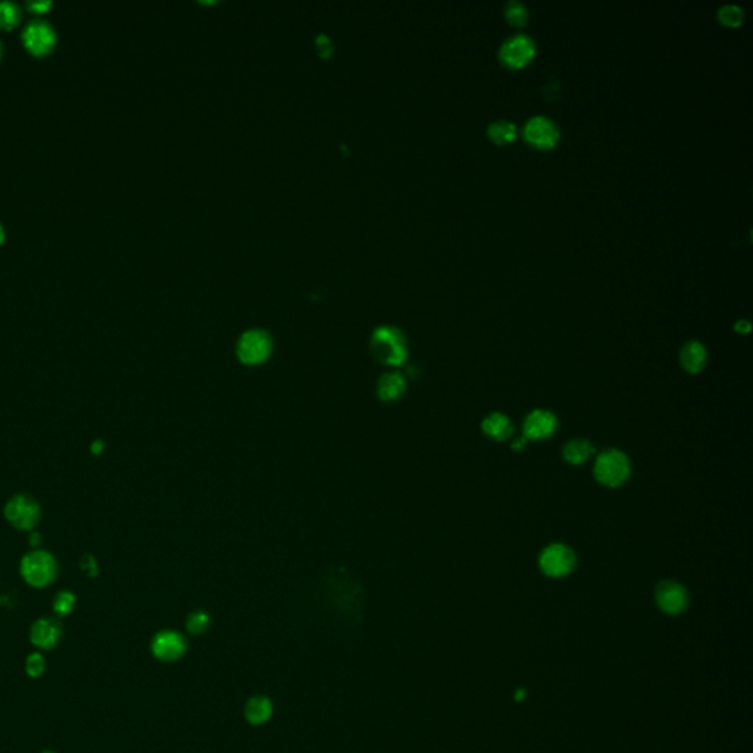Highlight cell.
Listing matches in <instances>:
<instances>
[{
    "label": "cell",
    "instance_id": "29",
    "mask_svg": "<svg viewBox=\"0 0 753 753\" xmlns=\"http://www.w3.org/2000/svg\"><path fill=\"white\" fill-rule=\"evenodd\" d=\"M736 331L737 333H742V334H746L750 331V323L749 321H745V319H742V321H739L736 324Z\"/></svg>",
    "mask_w": 753,
    "mask_h": 753
},
{
    "label": "cell",
    "instance_id": "5",
    "mask_svg": "<svg viewBox=\"0 0 753 753\" xmlns=\"http://www.w3.org/2000/svg\"><path fill=\"white\" fill-rule=\"evenodd\" d=\"M272 352V338L265 330H249L238 338L237 356L246 365L265 362Z\"/></svg>",
    "mask_w": 753,
    "mask_h": 753
},
{
    "label": "cell",
    "instance_id": "31",
    "mask_svg": "<svg viewBox=\"0 0 753 753\" xmlns=\"http://www.w3.org/2000/svg\"><path fill=\"white\" fill-rule=\"evenodd\" d=\"M30 543H31V546H39V543H40V534H31Z\"/></svg>",
    "mask_w": 753,
    "mask_h": 753
},
{
    "label": "cell",
    "instance_id": "21",
    "mask_svg": "<svg viewBox=\"0 0 753 753\" xmlns=\"http://www.w3.org/2000/svg\"><path fill=\"white\" fill-rule=\"evenodd\" d=\"M718 20L724 27H740L743 23V11L739 6L725 5L718 12Z\"/></svg>",
    "mask_w": 753,
    "mask_h": 753
},
{
    "label": "cell",
    "instance_id": "25",
    "mask_svg": "<svg viewBox=\"0 0 753 753\" xmlns=\"http://www.w3.org/2000/svg\"><path fill=\"white\" fill-rule=\"evenodd\" d=\"M45 668H46V662H45V657L40 653H33L28 656L27 662H25V669L30 677H35L37 679V677H40L45 672Z\"/></svg>",
    "mask_w": 753,
    "mask_h": 753
},
{
    "label": "cell",
    "instance_id": "12",
    "mask_svg": "<svg viewBox=\"0 0 753 753\" xmlns=\"http://www.w3.org/2000/svg\"><path fill=\"white\" fill-rule=\"evenodd\" d=\"M184 638L173 631H163L158 634L152 645L155 656L162 659V661H174V659H178L184 653Z\"/></svg>",
    "mask_w": 753,
    "mask_h": 753
},
{
    "label": "cell",
    "instance_id": "34",
    "mask_svg": "<svg viewBox=\"0 0 753 753\" xmlns=\"http://www.w3.org/2000/svg\"><path fill=\"white\" fill-rule=\"evenodd\" d=\"M43 753H54V752H50V750H47V752H43Z\"/></svg>",
    "mask_w": 753,
    "mask_h": 753
},
{
    "label": "cell",
    "instance_id": "7",
    "mask_svg": "<svg viewBox=\"0 0 753 753\" xmlns=\"http://www.w3.org/2000/svg\"><path fill=\"white\" fill-rule=\"evenodd\" d=\"M536 54L534 42L524 34H518L506 40L500 49V61L503 65L512 69H519L530 64Z\"/></svg>",
    "mask_w": 753,
    "mask_h": 753
},
{
    "label": "cell",
    "instance_id": "13",
    "mask_svg": "<svg viewBox=\"0 0 753 753\" xmlns=\"http://www.w3.org/2000/svg\"><path fill=\"white\" fill-rule=\"evenodd\" d=\"M59 637H61V627L56 624L53 619H49V618H42L39 621H35L30 633L31 643L42 649H52L56 643L59 642Z\"/></svg>",
    "mask_w": 753,
    "mask_h": 753
},
{
    "label": "cell",
    "instance_id": "10",
    "mask_svg": "<svg viewBox=\"0 0 753 753\" xmlns=\"http://www.w3.org/2000/svg\"><path fill=\"white\" fill-rule=\"evenodd\" d=\"M23 42L31 53L42 56L49 53L54 47L56 33L53 27L46 21H31L23 33Z\"/></svg>",
    "mask_w": 753,
    "mask_h": 753
},
{
    "label": "cell",
    "instance_id": "32",
    "mask_svg": "<svg viewBox=\"0 0 753 753\" xmlns=\"http://www.w3.org/2000/svg\"><path fill=\"white\" fill-rule=\"evenodd\" d=\"M5 229L2 227V224H0V243H2L5 240Z\"/></svg>",
    "mask_w": 753,
    "mask_h": 753
},
{
    "label": "cell",
    "instance_id": "2",
    "mask_svg": "<svg viewBox=\"0 0 753 753\" xmlns=\"http://www.w3.org/2000/svg\"><path fill=\"white\" fill-rule=\"evenodd\" d=\"M631 474L628 456L618 449H607L597 456L594 464L596 480L607 487L615 488L627 483Z\"/></svg>",
    "mask_w": 753,
    "mask_h": 753
},
{
    "label": "cell",
    "instance_id": "4",
    "mask_svg": "<svg viewBox=\"0 0 753 753\" xmlns=\"http://www.w3.org/2000/svg\"><path fill=\"white\" fill-rule=\"evenodd\" d=\"M539 565L544 575L552 578H562L574 571L577 565V556L570 546L563 543H553L541 552Z\"/></svg>",
    "mask_w": 753,
    "mask_h": 753
},
{
    "label": "cell",
    "instance_id": "8",
    "mask_svg": "<svg viewBox=\"0 0 753 753\" xmlns=\"http://www.w3.org/2000/svg\"><path fill=\"white\" fill-rule=\"evenodd\" d=\"M525 142L540 150H549L559 142V130L553 121L546 117H534L524 127Z\"/></svg>",
    "mask_w": 753,
    "mask_h": 753
},
{
    "label": "cell",
    "instance_id": "3",
    "mask_svg": "<svg viewBox=\"0 0 753 753\" xmlns=\"http://www.w3.org/2000/svg\"><path fill=\"white\" fill-rule=\"evenodd\" d=\"M21 575L33 587H46L58 575V563L46 551H33L21 561Z\"/></svg>",
    "mask_w": 753,
    "mask_h": 753
},
{
    "label": "cell",
    "instance_id": "17",
    "mask_svg": "<svg viewBox=\"0 0 753 753\" xmlns=\"http://www.w3.org/2000/svg\"><path fill=\"white\" fill-rule=\"evenodd\" d=\"M593 454L594 446L585 439L571 440L563 447V459L571 465H582L593 456Z\"/></svg>",
    "mask_w": 753,
    "mask_h": 753
},
{
    "label": "cell",
    "instance_id": "1",
    "mask_svg": "<svg viewBox=\"0 0 753 753\" xmlns=\"http://www.w3.org/2000/svg\"><path fill=\"white\" fill-rule=\"evenodd\" d=\"M371 355L384 365L399 367L408 357V345L403 333L390 326L376 328L371 335Z\"/></svg>",
    "mask_w": 753,
    "mask_h": 753
},
{
    "label": "cell",
    "instance_id": "6",
    "mask_svg": "<svg viewBox=\"0 0 753 753\" xmlns=\"http://www.w3.org/2000/svg\"><path fill=\"white\" fill-rule=\"evenodd\" d=\"M5 517L16 530H33L40 521V506L28 495H16L5 506Z\"/></svg>",
    "mask_w": 753,
    "mask_h": 753
},
{
    "label": "cell",
    "instance_id": "23",
    "mask_svg": "<svg viewBox=\"0 0 753 753\" xmlns=\"http://www.w3.org/2000/svg\"><path fill=\"white\" fill-rule=\"evenodd\" d=\"M75 608V596L71 592H61L53 600V611L59 616L69 615Z\"/></svg>",
    "mask_w": 753,
    "mask_h": 753
},
{
    "label": "cell",
    "instance_id": "16",
    "mask_svg": "<svg viewBox=\"0 0 753 753\" xmlns=\"http://www.w3.org/2000/svg\"><path fill=\"white\" fill-rule=\"evenodd\" d=\"M406 390V381L405 376L401 372L390 371L380 376L379 384H376V393L379 398L384 402H393L398 401Z\"/></svg>",
    "mask_w": 753,
    "mask_h": 753
},
{
    "label": "cell",
    "instance_id": "9",
    "mask_svg": "<svg viewBox=\"0 0 753 753\" xmlns=\"http://www.w3.org/2000/svg\"><path fill=\"white\" fill-rule=\"evenodd\" d=\"M656 604L662 612L668 615L682 614L689 604L687 590L677 581H662L656 589Z\"/></svg>",
    "mask_w": 753,
    "mask_h": 753
},
{
    "label": "cell",
    "instance_id": "20",
    "mask_svg": "<svg viewBox=\"0 0 753 753\" xmlns=\"http://www.w3.org/2000/svg\"><path fill=\"white\" fill-rule=\"evenodd\" d=\"M21 18V11L15 2L0 0V28H11L18 24Z\"/></svg>",
    "mask_w": 753,
    "mask_h": 753
},
{
    "label": "cell",
    "instance_id": "22",
    "mask_svg": "<svg viewBox=\"0 0 753 753\" xmlns=\"http://www.w3.org/2000/svg\"><path fill=\"white\" fill-rule=\"evenodd\" d=\"M505 16H506V20L510 21L511 25L524 27L527 20H529V12H527L524 5L518 4V2H510V4L506 5Z\"/></svg>",
    "mask_w": 753,
    "mask_h": 753
},
{
    "label": "cell",
    "instance_id": "18",
    "mask_svg": "<svg viewBox=\"0 0 753 753\" xmlns=\"http://www.w3.org/2000/svg\"><path fill=\"white\" fill-rule=\"evenodd\" d=\"M487 134L488 139L495 144L505 146L512 143L517 139V127L510 121L499 120L490 124V127L487 130Z\"/></svg>",
    "mask_w": 753,
    "mask_h": 753
},
{
    "label": "cell",
    "instance_id": "15",
    "mask_svg": "<svg viewBox=\"0 0 753 753\" xmlns=\"http://www.w3.org/2000/svg\"><path fill=\"white\" fill-rule=\"evenodd\" d=\"M706 361L708 352L701 342L691 340L680 352V364L689 374H699L705 368Z\"/></svg>",
    "mask_w": 753,
    "mask_h": 753
},
{
    "label": "cell",
    "instance_id": "26",
    "mask_svg": "<svg viewBox=\"0 0 753 753\" xmlns=\"http://www.w3.org/2000/svg\"><path fill=\"white\" fill-rule=\"evenodd\" d=\"M81 570H83L88 577H94V575H96L98 571H99L96 559H94V558L90 556V555L83 556V558H81Z\"/></svg>",
    "mask_w": 753,
    "mask_h": 753
},
{
    "label": "cell",
    "instance_id": "11",
    "mask_svg": "<svg viewBox=\"0 0 753 753\" xmlns=\"http://www.w3.org/2000/svg\"><path fill=\"white\" fill-rule=\"evenodd\" d=\"M558 430V418L552 412L536 409L525 417L522 432L527 440H546L552 437Z\"/></svg>",
    "mask_w": 753,
    "mask_h": 753
},
{
    "label": "cell",
    "instance_id": "28",
    "mask_svg": "<svg viewBox=\"0 0 753 753\" xmlns=\"http://www.w3.org/2000/svg\"><path fill=\"white\" fill-rule=\"evenodd\" d=\"M527 443H529V440H527L525 437H519V439H515V440L512 442V446H511V447H512L514 450H517V452H521V450L525 449Z\"/></svg>",
    "mask_w": 753,
    "mask_h": 753
},
{
    "label": "cell",
    "instance_id": "30",
    "mask_svg": "<svg viewBox=\"0 0 753 753\" xmlns=\"http://www.w3.org/2000/svg\"><path fill=\"white\" fill-rule=\"evenodd\" d=\"M102 449H103V443H102V442H99V440H96V442H94V443H93V446H91V450H93V454H96V455H99V454H100V452H102Z\"/></svg>",
    "mask_w": 753,
    "mask_h": 753
},
{
    "label": "cell",
    "instance_id": "24",
    "mask_svg": "<svg viewBox=\"0 0 753 753\" xmlns=\"http://www.w3.org/2000/svg\"><path fill=\"white\" fill-rule=\"evenodd\" d=\"M208 624H209V616L205 612L199 611V612H193L190 616H188L187 628L193 634H200L208 628Z\"/></svg>",
    "mask_w": 753,
    "mask_h": 753
},
{
    "label": "cell",
    "instance_id": "27",
    "mask_svg": "<svg viewBox=\"0 0 753 753\" xmlns=\"http://www.w3.org/2000/svg\"><path fill=\"white\" fill-rule=\"evenodd\" d=\"M52 6V0H28L27 8L33 12H46Z\"/></svg>",
    "mask_w": 753,
    "mask_h": 753
},
{
    "label": "cell",
    "instance_id": "19",
    "mask_svg": "<svg viewBox=\"0 0 753 753\" xmlns=\"http://www.w3.org/2000/svg\"><path fill=\"white\" fill-rule=\"evenodd\" d=\"M271 715V705L267 699L255 698L246 706V717L253 724H260L267 721Z\"/></svg>",
    "mask_w": 753,
    "mask_h": 753
},
{
    "label": "cell",
    "instance_id": "33",
    "mask_svg": "<svg viewBox=\"0 0 753 753\" xmlns=\"http://www.w3.org/2000/svg\"><path fill=\"white\" fill-rule=\"evenodd\" d=\"M0 56H2V43H0Z\"/></svg>",
    "mask_w": 753,
    "mask_h": 753
},
{
    "label": "cell",
    "instance_id": "14",
    "mask_svg": "<svg viewBox=\"0 0 753 753\" xmlns=\"http://www.w3.org/2000/svg\"><path fill=\"white\" fill-rule=\"evenodd\" d=\"M481 428L485 432V436H488L495 442L510 440L515 431V427L510 417L503 415L500 412H493L490 415H487L481 424Z\"/></svg>",
    "mask_w": 753,
    "mask_h": 753
}]
</instances>
